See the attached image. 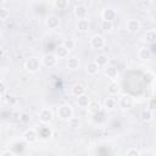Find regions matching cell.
I'll use <instances>...</instances> for the list:
<instances>
[{
	"label": "cell",
	"instance_id": "cell-41",
	"mask_svg": "<svg viewBox=\"0 0 156 156\" xmlns=\"http://www.w3.org/2000/svg\"><path fill=\"white\" fill-rule=\"evenodd\" d=\"M1 99H2V95H1V94H0V101H1Z\"/></svg>",
	"mask_w": 156,
	"mask_h": 156
},
{
	"label": "cell",
	"instance_id": "cell-16",
	"mask_svg": "<svg viewBox=\"0 0 156 156\" xmlns=\"http://www.w3.org/2000/svg\"><path fill=\"white\" fill-rule=\"evenodd\" d=\"M105 74H106V77L110 79V80H116L117 78H118V69L116 68V67H113V66H111V67H107L106 68V71H105Z\"/></svg>",
	"mask_w": 156,
	"mask_h": 156
},
{
	"label": "cell",
	"instance_id": "cell-5",
	"mask_svg": "<svg viewBox=\"0 0 156 156\" xmlns=\"http://www.w3.org/2000/svg\"><path fill=\"white\" fill-rule=\"evenodd\" d=\"M90 46L93 49H102L105 46V39L101 34H94L90 37Z\"/></svg>",
	"mask_w": 156,
	"mask_h": 156
},
{
	"label": "cell",
	"instance_id": "cell-22",
	"mask_svg": "<svg viewBox=\"0 0 156 156\" xmlns=\"http://www.w3.org/2000/svg\"><path fill=\"white\" fill-rule=\"evenodd\" d=\"M117 106V100L112 96H108L104 100V107L107 108V110H113L115 107Z\"/></svg>",
	"mask_w": 156,
	"mask_h": 156
},
{
	"label": "cell",
	"instance_id": "cell-3",
	"mask_svg": "<svg viewBox=\"0 0 156 156\" xmlns=\"http://www.w3.org/2000/svg\"><path fill=\"white\" fill-rule=\"evenodd\" d=\"M40 65H41V63H40V60H39L38 57H29V58L26 61L24 67H26V71H27V72H29V73H35V72L39 71Z\"/></svg>",
	"mask_w": 156,
	"mask_h": 156
},
{
	"label": "cell",
	"instance_id": "cell-24",
	"mask_svg": "<svg viewBox=\"0 0 156 156\" xmlns=\"http://www.w3.org/2000/svg\"><path fill=\"white\" fill-rule=\"evenodd\" d=\"M94 61L101 67V66L107 65V62H108V57H107V55H105V54H99V55L95 56V60H94Z\"/></svg>",
	"mask_w": 156,
	"mask_h": 156
},
{
	"label": "cell",
	"instance_id": "cell-36",
	"mask_svg": "<svg viewBox=\"0 0 156 156\" xmlns=\"http://www.w3.org/2000/svg\"><path fill=\"white\" fill-rule=\"evenodd\" d=\"M1 155H2V156H15V152L9 149V150H4V151L1 152Z\"/></svg>",
	"mask_w": 156,
	"mask_h": 156
},
{
	"label": "cell",
	"instance_id": "cell-37",
	"mask_svg": "<svg viewBox=\"0 0 156 156\" xmlns=\"http://www.w3.org/2000/svg\"><path fill=\"white\" fill-rule=\"evenodd\" d=\"M5 91H6V84L4 80H0V94L2 95Z\"/></svg>",
	"mask_w": 156,
	"mask_h": 156
},
{
	"label": "cell",
	"instance_id": "cell-2",
	"mask_svg": "<svg viewBox=\"0 0 156 156\" xmlns=\"http://www.w3.org/2000/svg\"><path fill=\"white\" fill-rule=\"evenodd\" d=\"M40 63L43 66H45L46 68H51V67L56 66V63H57V56L55 54H51V52L44 54L43 57L40 58Z\"/></svg>",
	"mask_w": 156,
	"mask_h": 156
},
{
	"label": "cell",
	"instance_id": "cell-33",
	"mask_svg": "<svg viewBox=\"0 0 156 156\" xmlns=\"http://www.w3.org/2000/svg\"><path fill=\"white\" fill-rule=\"evenodd\" d=\"M145 82H146V84H151V83H154V79H155V74L152 73V72H150V71H147L146 72V74H145Z\"/></svg>",
	"mask_w": 156,
	"mask_h": 156
},
{
	"label": "cell",
	"instance_id": "cell-31",
	"mask_svg": "<svg viewBox=\"0 0 156 156\" xmlns=\"http://www.w3.org/2000/svg\"><path fill=\"white\" fill-rule=\"evenodd\" d=\"M126 155H127V156H140L141 152H140V150H138L136 147H130V149H128V150L126 151Z\"/></svg>",
	"mask_w": 156,
	"mask_h": 156
},
{
	"label": "cell",
	"instance_id": "cell-25",
	"mask_svg": "<svg viewBox=\"0 0 156 156\" xmlns=\"http://www.w3.org/2000/svg\"><path fill=\"white\" fill-rule=\"evenodd\" d=\"M55 55H56L58 58H65V57H67V56H68V50H67V49L61 44V45L56 49Z\"/></svg>",
	"mask_w": 156,
	"mask_h": 156
},
{
	"label": "cell",
	"instance_id": "cell-26",
	"mask_svg": "<svg viewBox=\"0 0 156 156\" xmlns=\"http://www.w3.org/2000/svg\"><path fill=\"white\" fill-rule=\"evenodd\" d=\"M88 110H89V112L90 113H98L100 110H101V105L98 102V101H90V104L88 105V107H87Z\"/></svg>",
	"mask_w": 156,
	"mask_h": 156
},
{
	"label": "cell",
	"instance_id": "cell-12",
	"mask_svg": "<svg viewBox=\"0 0 156 156\" xmlns=\"http://www.w3.org/2000/svg\"><path fill=\"white\" fill-rule=\"evenodd\" d=\"M73 12H74V16H76L78 20H79V18H85L87 15H88V9H87V6H84V5H77V6L74 7Z\"/></svg>",
	"mask_w": 156,
	"mask_h": 156
},
{
	"label": "cell",
	"instance_id": "cell-10",
	"mask_svg": "<svg viewBox=\"0 0 156 156\" xmlns=\"http://www.w3.org/2000/svg\"><path fill=\"white\" fill-rule=\"evenodd\" d=\"M118 105L122 107V108H124V110H127V108H130L132 106H133V98L130 96V95H122L121 98H119V101H118Z\"/></svg>",
	"mask_w": 156,
	"mask_h": 156
},
{
	"label": "cell",
	"instance_id": "cell-34",
	"mask_svg": "<svg viewBox=\"0 0 156 156\" xmlns=\"http://www.w3.org/2000/svg\"><path fill=\"white\" fill-rule=\"evenodd\" d=\"M147 108L151 110V111H154L156 108V100H155V98H150L149 99V101H147Z\"/></svg>",
	"mask_w": 156,
	"mask_h": 156
},
{
	"label": "cell",
	"instance_id": "cell-27",
	"mask_svg": "<svg viewBox=\"0 0 156 156\" xmlns=\"http://www.w3.org/2000/svg\"><path fill=\"white\" fill-rule=\"evenodd\" d=\"M68 0H54V6L58 10H65L68 7Z\"/></svg>",
	"mask_w": 156,
	"mask_h": 156
},
{
	"label": "cell",
	"instance_id": "cell-19",
	"mask_svg": "<svg viewBox=\"0 0 156 156\" xmlns=\"http://www.w3.org/2000/svg\"><path fill=\"white\" fill-rule=\"evenodd\" d=\"M71 93H72V95L73 96H78V95H82V94H84L85 93V88L80 84V83H76L72 88H71Z\"/></svg>",
	"mask_w": 156,
	"mask_h": 156
},
{
	"label": "cell",
	"instance_id": "cell-8",
	"mask_svg": "<svg viewBox=\"0 0 156 156\" xmlns=\"http://www.w3.org/2000/svg\"><path fill=\"white\" fill-rule=\"evenodd\" d=\"M45 24L49 29H56L60 26V18L56 15H49L45 18Z\"/></svg>",
	"mask_w": 156,
	"mask_h": 156
},
{
	"label": "cell",
	"instance_id": "cell-42",
	"mask_svg": "<svg viewBox=\"0 0 156 156\" xmlns=\"http://www.w3.org/2000/svg\"><path fill=\"white\" fill-rule=\"evenodd\" d=\"M0 35H1V32H0Z\"/></svg>",
	"mask_w": 156,
	"mask_h": 156
},
{
	"label": "cell",
	"instance_id": "cell-30",
	"mask_svg": "<svg viewBox=\"0 0 156 156\" xmlns=\"http://www.w3.org/2000/svg\"><path fill=\"white\" fill-rule=\"evenodd\" d=\"M62 45H63V46L69 51V50H72V49L74 48L76 43H74V40H73V39H69V38H68V39H65V40L62 41Z\"/></svg>",
	"mask_w": 156,
	"mask_h": 156
},
{
	"label": "cell",
	"instance_id": "cell-7",
	"mask_svg": "<svg viewBox=\"0 0 156 156\" xmlns=\"http://www.w3.org/2000/svg\"><path fill=\"white\" fill-rule=\"evenodd\" d=\"M22 138H23V140L27 143V144H33V143H35L37 141V139H38V134H37V132H35V129H27L23 134H22Z\"/></svg>",
	"mask_w": 156,
	"mask_h": 156
},
{
	"label": "cell",
	"instance_id": "cell-18",
	"mask_svg": "<svg viewBox=\"0 0 156 156\" xmlns=\"http://www.w3.org/2000/svg\"><path fill=\"white\" fill-rule=\"evenodd\" d=\"M66 66H67V68H68V69L74 71V69H77V68H78V66H79V61H78V58H77L76 56H71V57H68V58H67Z\"/></svg>",
	"mask_w": 156,
	"mask_h": 156
},
{
	"label": "cell",
	"instance_id": "cell-21",
	"mask_svg": "<svg viewBox=\"0 0 156 156\" xmlns=\"http://www.w3.org/2000/svg\"><path fill=\"white\" fill-rule=\"evenodd\" d=\"M67 123H68V127H69L71 129H78V128H80V126H82L80 119H79L78 117H73V116L67 119Z\"/></svg>",
	"mask_w": 156,
	"mask_h": 156
},
{
	"label": "cell",
	"instance_id": "cell-20",
	"mask_svg": "<svg viewBox=\"0 0 156 156\" xmlns=\"http://www.w3.org/2000/svg\"><path fill=\"white\" fill-rule=\"evenodd\" d=\"M144 40L147 43V44H154L155 40H156V32L155 29H149L146 30L145 35H144Z\"/></svg>",
	"mask_w": 156,
	"mask_h": 156
},
{
	"label": "cell",
	"instance_id": "cell-13",
	"mask_svg": "<svg viewBox=\"0 0 156 156\" xmlns=\"http://www.w3.org/2000/svg\"><path fill=\"white\" fill-rule=\"evenodd\" d=\"M99 69H100V66H99L95 61H90V62H88L87 66H85V71H87V73L90 74V76H95V74L99 72Z\"/></svg>",
	"mask_w": 156,
	"mask_h": 156
},
{
	"label": "cell",
	"instance_id": "cell-14",
	"mask_svg": "<svg viewBox=\"0 0 156 156\" xmlns=\"http://www.w3.org/2000/svg\"><path fill=\"white\" fill-rule=\"evenodd\" d=\"M77 29L82 33H85L89 30V20L85 18H79L78 22H77Z\"/></svg>",
	"mask_w": 156,
	"mask_h": 156
},
{
	"label": "cell",
	"instance_id": "cell-32",
	"mask_svg": "<svg viewBox=\"0 0 156 156\" xmlns=\"http://www.w3.org/2000/svg\"><path fill=\"white\" fill-rule=\"evenodd\" d=\"M10 17V11L6 7H0V20H7Z\"/></svg>",
	"mask_w": 156,
	"mask_h": 156
},
{
	"label": "cell",
	"instance_id": "cell-1",
	"mask_svg": "<svg viewBox=\"0 0 156 156\" xmlns=\"http://www.w3.org/2000/svg\"><path fill=\"white\" fill-rule=\"evenodd\" d=\"M57 116H58L60 119L67 121L69 117L73 116V108L71 107V105L63 104V105H61V106L57 107Z\"/></svg>",
	"mask_w": 156,
	"mask_h": 156
},
{
	"label": "cell",
	"instance_id": "cell-23",
	"mask_svg": "<svg viewBox=\"0 0 156 156\" xmlns=\"http://www.w3.org/2000/svg\"><path fill=\"white\" fill-rule=\"evenodd\" d=\"M140 117H141V119H143L144 122H150V121L154 118V111H151V110H149V108H145V110L141 111Z\"/></svg>",
	"mask_w": 156,
	"mask_h": 156
},
{
	"label": "cell",
	"instance_id": "cell-15",
	"mask_svg": "<svg viewBox=\"0 0 156 156\" xmlns=\"http://www.w3.org/2000/svg\"><path fill=\"white\" fill-rule=\"evenodd\" d=\"M138 56H139V58H140L141 61H147V60H150V57H151V51H150V49H147L146 46H143V48L139 49Z\"/></svg>",
	"mask_w": 156,
	"mask_h": 156
},
{
	"label": "cell",
	"instance_id": "cell-28",
	"mask_svg": "<svg viewBox=\"0 0 156 156\" xmlns=\"http://www.w3.org/2000/svg\"><path fill=\"white\" fill-rule=\"evenodd\" d=\"M101 29L104 32H111L113 29V22L112 21L102 20V22H101Z\"/></svg>",
	"mask_w": 156,
	"mask_h": 156
},
{
	"label": "cell",
	"instance_id": "cell-9",
	"mask_svg": "<svg viewBox=\"0 0 156 156\" xmlns=\"http://www.w3.org/2000/svg\"><path fill=\"white\" fill-rule=\"evenodd\" d=\"M101 17H102V20L112 21V22H113V20L117 17V12H116V10L112 9V7H106V9L102 10V12H101Z\"/></svg>",
	"mask_w": 156,
	"mask_h": 156
},
{
	"label": "cell",
	"instance_id": "cell-11",
	"mask_svg": "<svg viewBox=\"0 0 156 156\" xmlns=\"http://www.w3.org/2000/svg\"><path fill=\"white\" fill-rule=\"evenodd\" d=\"M90 98H89V95L88 94H82V95H78L77 96V100H76V102H77V105L79 106V107H82V108H87L88 107V105L90 104Z\"/></svg>",
	"mask_w": 156,
	"mask_h": 156
},
{
	"label": "cell",
	"instance_id": "cell-39",
	"mask_svg": "<svg viewBox=\"0 0 156 156\" xmlns=\"http://www.w3.org/2000/svg\"><path fill=\"white\" fill-rule=\"evenodd\" d=\"M2 27V20H0V28Z\"/></svg>",
	"mask_w": 156,
	"mask_h": 156
},
{
	"label": "cell",
	"instance_id": "cell-6",
	"mask_svg": "<svg viewBox=\"0 0 156 156\" xmlns=\"http://www.w3.org/2000/svg\"><path fill=\"white\" fill-rule=\"evenodd\" d=\"M126 29L129 33H132V34L138 33L139 29H140V22H139V20H135V18L128 20L127 23H126Z\"/></svg>",
	"mask_w": 156,
	"mask_h": 156
},
{
	"label": "cell",
	"instance_id": "cell-29",
	"mask_svg": "<svg viewBox=\"0 0 156 156\" xmlns=\"http://www.w3.org/2000/svg\"><path fill=\"white\" fill-rule=\"evenodd\" d=\"M39 136H41L43 139H49V138L51 136V130H50L49 128L44 127V128H41V129L39 130Z\"/></svg>",
	"mask_w": 156,
	"mask_h": 156
},
{
	"label": "cell",
	"instance_id": "cell-4",
	"mask_svg": "<svg viewBox=\"0 0 156 156\" xmlns=\"http://www.w3.org/2000/svg\"><path fill=\"white\" fill-rule=\"evenodd\" d=\"M52 117H54V115H52V110L50 107H43L39 112V121L43 124L50 123L52 121Z\"/></svg>",
	"mask_w": 156,
	"mask_h": 156
},
{
	"label": "cell",
	"instance_id": "cell-38",
	"mask_svg": "<svg viewBox=\"0 0 156 156\" xmlns=\"http://www.w3.org/2000/svg\"><path fill=\"white\" fill-rule=\"evenodd\" d=\"M4 56V50H0V57H2Z\"/></svg>",
	"mask_w": 156,
	"mask_h": 156
},
{
	"label": "cell",
	"instance_id": "cell-40",
	"mask_svg": "<svg viewBox=\"0 0 156 156\" xmlns=\"http://www.w3.org/2000/svg\"><path fill=\"white\" fill-rule=\"evenodd\" d=\"M5 1H6V0H0V4H1V2H5Z\"/></svg>",
	"mask_w": 156,
	"mask_h": 156
},
{
	"label": "cell",
	"instance_id": "cell-17",
	"mask_svg": "<svg viewBox=\"0 0 156 156\" xmlns=\"http://www.w3.org/2000/svg\"><path fill=\"white\" fill-rule=\"evenodd\" d=\"M121 88H119V84L116 82V80H111L110 84L107 85V93L110 95H117L119 93Z\"/></svg>",
	"mask_w": 156,
	"mask_h": 156
},
{
	"label": "cell",
	"instance_id": "cell-35",
	"mask_svg": "<svg viewBox=\"0 0 156 156\" xmlns=\"http://www.w3.org/2000/svg\"><path fill=\"white\" fill-rule=\"evenodd\" d=\"M29 118H30V117H29L27 113H22V115H21V117H20V121H22L23 123H26V122H28V121H29Z\"/></svg>",
	"mask_w": 156,
	"mask_h": 156
}]
</instances>
